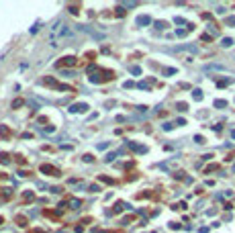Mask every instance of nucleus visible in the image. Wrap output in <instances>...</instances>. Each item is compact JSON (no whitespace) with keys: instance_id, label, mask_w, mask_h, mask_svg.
<instances>
[{"instance_id":"obj_2","label":"nucleus","mask_w":235,"mask_h":233,"mask_svg":"<svg viewBox=\"0 0 235 233\" xmlns=\"http://www.w3.org/2000/svg\"><path fill=\"white\" fill-rule=\"evenodd\" d=\"M233 170H235V166H233Z\"/></svg>"},{"instance_id":"obj_1","label":"nucleus","mask_w":235,"mask_h":233,"mask_svg":"<svg viewBox=\"0 0 235 233\" xmlns=\"http://www.w3.org/2000/svg\"><path fill=\"white\" fill-rule=\"evenodd\" d=\"M65 35H69V29L65 27V25H61V22H57V25L51 29V41L55 43L59 37H65Z\"/></svg>"}]
</instances>
